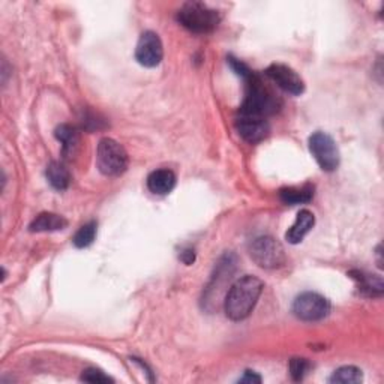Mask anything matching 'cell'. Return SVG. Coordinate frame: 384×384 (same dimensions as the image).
<instances>
[{
	"label": "cell",
	"instance_id": "obj_1",
	"mask_svg": "<svg viewBox=\"0 0 384 384\" xmlns=\"http://www.w3.org/2000/svg\"><path fill=\"white\" fill-rule=\"evenodd\" d=\"M264 284L257 276L245 275L232 284L224 299L225 316L233 321H242L251 316L263 293Z\"/></svg>",
	"mask_w": 384,
	"mask_h": 384
},
{
	"label": "cell",
	"instance_id": "obj_2",
	"mask_svg": "<svg viewBox=\"0 0 384 384\" xmlns=\"http://www.w3.org/2000/svg\"><path fill=\"white\" fill-rule=\"evenodd\" d=\"M246 83V96L245 101L240 107L239 114L245 116H257L264 117L273 114L280 107V101L276 100V96L268 89L264 88L260 77L252 72V76L245 80Z\"/></svg>",
	"mask_w": 384,
	"mask_h": 384
},
{
	"label": "cell",
	"instance_id": "obj_3",
	"mask_svg": "<svg viewBox=\"0 0 384 384\" xmlns=\"http://www.w3.org/2000/svg\"><path fill=\"white\" fill-rule=\"evenodd\" d=\"M177 21L194 33H210L221 21L220 12L201 2H188L177 12Z\"/></svg>",
	"mask_w": 384,
	"mask_h": 384
},
{
	"label": "cell",
	"instance_id": "obj_4",
	"mask_svg": "<svg viewBox=\"0 0 384 384\" xmlns=\"http://www.w3.org/2000/svg\"><path fill=\"white\" fill-rule=\"evenodd\" d=\"M96 165L104 176H120L128 168V153L116 140L102 138L96 150Z\"/></svg>",
	"mask_w": 384,
	"mask_h": 384
},
{
	"label": "cell",
	"instance_id": "obj_5",
	"mask_svg": "<svg viewBox=\"0 0 384 384\" xmlns=\"http://www.w3.org/2000/svg\"><path fill=\"white\" fill-rule=\"evenodd\" d=\"M236 270V257L233 254H225L218 264H216L215 268V275L212 276V280L209 282V285L206 287V293H204L203 302L206 304L208 308H218V302H222L224 305V297L227 296V292L230 290V288H227V284L230 282V280L233 278V273Z\"/></svg>",
	"mask_w": 384,
	"mask_h": 384
},
{
	"label": "cell",
	"instance_id": "obj_6",
	"mask_svg": "<svg viewBox=\"0 0 384 384\" xmlns=\"http://www.w3.org/2000/svg\"><path fill=\"white\" fill-rule=\"evenodd\" d=\"M249 256L263 269H276L285 261L282 245L270 236H261L252 240Z\"/></svg>",
	"mask_w": 384,
	"mask_h": 384
},
{
	"label": "cell",
	"instance_id": "obj_7",
	"mask_svg": "<svg viewBox=\"0 0 384 384\" xmlns=\"http://www.w3.org/2000/svg\"><path fill=\"white\" fill-rule=\"evenodd\" d=\"M309 152L324 172H335L340 167V150L326 132L317 131L309 137Z\"/></svg>",
	"mask_w": 384,
	"mask_h": 384
},
{
	"label": "cell",
	"instance_id": "obj_8",
	"mask_svg": "<svg viewBox=\"0 0 384 384\" xmlns=\"http://www.w3.org/2000/svg\"><path fill=\"white\" fill-rule=\"evenodd\" d=\"M293 312L304 321H318L329 316L330 302L318 293H302L294 300Z\"/></svg>",
	"mask_w": 384,
	"mask_h": 384
},
{
	"label": "cell",
	"instance_id": "obj_9",
	"mask_svg": "<svg viewBox=\"0 0 384 384\" xmlns=\"http://www.w3.org/2000/svg\"><path fill=\"white\" fill-rule=\"evenodd\" d=\"M164 57V47L158 33L152 30L144 32L136 48V59L141 66L155 68L162 62Z\"/></svg>",
	"mask_w": 384,
	"mask_h": 384
},
{
	"label": "cell",
	"instance_id": "obj_10",
	"mask_svg": "<svg viewBox=\"0 0 384 384\" xmlns=\"http://www.w3.org/2000/svg\"><path fill=\"white\" fill-rule=\"evenodd\" d=\"M266 76L287 93L299 96L305 92L304 80L290 66L282 64H273L266 69Z\"/></svg>",
	"mask_w": 384,
	"mask_h": 384
},
{
	"label": "cell",
	"instance_id": "obj_11",
	"mask_svg": "<svg viewBox=\"0 0 384 384\" xmlns=\"http://www.w3.org/2000/svg\"><path fill=\"white\" fill-rule=\"evenodd\" d=\"M236 128L239 136L251 144H257L269 136L270 126L264 117L239 114L236 119Z\"/></svg>",
	"mask_w": 384,
	"mask_h": 384
},
{
	"label": "cell",
	"instance_id": "obj_12",
	"mask_svg": "<svg viewBox=\"0 0 384 384\" xmlns=\"http://www.w3.org/2000/svg\"><path fill=\"white\" fill-rule=\"evenodd\" d=\"M176 186V174L168 170V168H161L155 170L148 177V188L155 196H167Z\"/></svg>",
	"mask_w": 384,
	"mask_h": 384
},
{
	"label": "cell",
	"instance_id": "obj_13",
	"mask_svg": "<svg viewBox=\"0 0 384 384\" xmlns=\"http://www.w3.org/2000/svg\"><path fill=\"white\" fill-rule=\"evenodd\" d=\"M316 224V216L312 212L304 209L297 213L296 222L293 224V227L290 230L287 232L285 239L290 242L292 245L300 244L305 239V236L312 230V227Z\"/></svg>",
	"mask_w": 384,
	"mask_h": 384
},
{
	"label": "cell",
	"instance_id": "obj_14",
	"mask_svg": "<svg viewBox=\"0 0 384 384\" xmlns=\"http://www.w3.org/2000/svg\"><path fill=\"white\" fill-rule=\"evenodd\" d=\"M68 227V221L57 213L44 212L40 213L33 222L29 225V230L32 233H45V232H59Z\"/></svg>",
	"mask_w": 384,
	"mask_h": 384
},
{
	"label": "cell",
	"instance_id": "obj_15",
	"mask_svg": "<svg viewBox=\"0 0 384 384\" xmlns=\"http://www.w3.org/2000/svg\"><path fill=\"white\" fill-rule=\"evenodd\" d=\"M45 176H47L48 184L57 191H65L71 184L69 172L62 162H57V161L50 162V165L47 167Z\"/></svg>",
	"mask_w": 384,
	"mask_h": 384
},
{
	"label": "cell",
	"instance_id": "obj_16",
	"mask_svg": "<svg viewBox=\"0 0 384 384\" xmlns=\"http://www.w3.org/2000/svg\"><path fill=\"white\" fill-rule=\"evenodd\" d=\"M280 197L285 204H290V206L309 203L314 197V188L309 185L302 188H284L280 191Z\"/></svg>",
	"mask_w": 384,
	"mask_h": 384
},
{
	"label": "cell",
	"instance_id": "obj_17",
	"mask_svg": "<svg viewBox=\"0 0 384 384\" xmlns=\"http://www.w3.org/2000/svg\"><path fill=\"white\" fill-rule=\"evenodd\" d=\"M353 278L359 282L360 290L368 293L369 296H381L383 293V281L380 276L368 275L364 272H352Z\"/></svg>",
	"mask_w": 384,
	"mask_h": 384
},
{
	"label": "cell",
	"instance_id": "obj_18",
	"mask_svg": "<svg viewBox=\"0 0 384 384\" xmlns=\"http://www.w3.org/2000/svg\"><path fill=\"white\" fill-rule=\"evenodd\" d=\"M364 374L362 371L356 366H342L333 372V376L329 378L332 384H359L362 383Z\"/></svg>",
	"mask_w": 384,
	"mask_h": 384
},
{
	"label": "cell",
	"instance_id": "obj_19",
	"mask_svg": "<svg viewBox=\"0 0 384 384\" xmlns=\"http://www.w3.org/2000/svg\"><path fill=\"white\" fill-rule=\"evenodd\" d=\"M54 136L60 143H62L64 155L74 150V148L77 146V143H78V132L76 128H72L71 125L57 126Z\"/></svg>",
	"mask_w": 384,
	"mask_h": 384
},
{
	"label": "cell",
	"instance_id": "obj_20",
	"mask_svg": "<svg viewBox=\"0 0 384 384\" xmlns=\"http://www.w3.org/2000/svg\"><path fill=\"white\" fill-rule=\"evenodd\" d=\"M96 228H98V224L95 221H90L88 224H84L83 227H80V230L76 233L74 236V245L77 248H88L95 242L96 237Z\"/></svg>",
	"mask_w": 384,
	"mask_h": 384
},
{
	"label": "cell",
	"instance_id": "obj_21",
	"mask_svg": "<svg viewBox=\"0 0 384 384\" xmlns=\"http://www.w3.org/2000/svg\"><path fill=\"white\" fill-rule=\"evenodd\" d=\"M309 368H311V364L308 362V359L294 357L290 360V374H292L293 380H296V381L304 380Z\"/></svg>",
	"mask_w": 384,
	"mask_h": 384
},
{
	"label": "cell",
	"instance_id": "obj_22",
	"mask_svg": "<svg viewBox=\"0 0 384 384\" xmlns=\"http://www.w3.org/2000/svg\"><path fill=\"white\" fill-rule=\"evenodd\" d=\"M83 381L88 383H113V378H110L108 376H105L102 371L96 369V368H89L83 372L81 376Z\"/></svg>",
	"mask_w": 384,
	"mask_h": 384
},
{
	"label": "cell",
	"instance_id": "obj_23",
	"mask_svg": "<svg viewBox=\"0 0 384 384\" xmlns=\"http://www.w3.org/2000/svg\"><path fill=\"white\" fill-rule=\"evenodd\" d=\"M239 383H248V384H254V383H261V377L254 371H245L244 377L239 380Z\"/></svg>",
	"mask_w": 384,
	"mask_h": 384
},
{
	"label": "cell",
	"instance_id": "obj_24",
	"mask_svg": "<svg viewBox=\"0 0 384 384\" xmlns=\"http://www.w3.org/2000/svg\"><path fill=\"white\" fill-rule=\"evenodd\" d=\"M180 260H182L185 264H188V266H189V264L194 263L196 261V252H194V249L184 251L182 256H180Z\"/></svg>",
	"mask_w": 384,
	"mask_h": 384
}]
</instances>
